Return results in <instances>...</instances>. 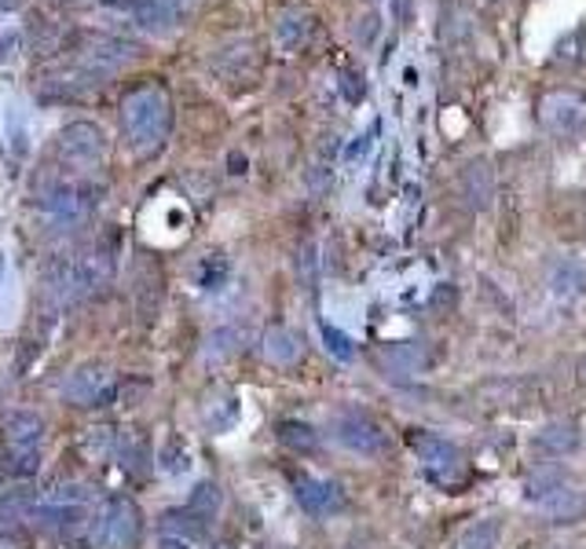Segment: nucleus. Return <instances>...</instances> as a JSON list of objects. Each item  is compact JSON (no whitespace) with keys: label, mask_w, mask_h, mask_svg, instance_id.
Masks as SVG:
<instances>
[{"label":"nucleus","mask_w":586,"mask_h":549,"mask_svg":"<svg viewBox=\"0 0 586 549\" xmlns=\"http://www.w3.org/2000/svg\"><path fill=\"white\" fill-rule=\"evenodd\" d=\"M498 542H503V520L484 517V520L466 523V528L455 535L451 549H498Z\"/></svg>","instance_id":"16"},{"label":"nucleus","mask_w":586,"mask_h":549,"mask_svg":"<svg viewBox=\"0 0 586 549\" xmlns=\"http://www.w3.org/2000/svg\"><path fill=\"white\" fill-rule=\"evenodd\" d=\"M330 436L345 447V451L364 455V458H381L385 447H389V432H385L367 410H341V415H334Z\"/></svg>","instance_id":"7"},{"label":"nucleus","mask_w":586,"mask_h":549,"mask_svg":"<svg viewBox=\"0 0 586 549\" xmlns=\"http://www.w3.org/2000/svg\"><path fill=\"white\" fill-rule=\"evenodd\" d=\"M121 129L136 154H155L169 140L172 103L161 84H140L121 103Z\"/></svg>","instance_id":"1"},{"label":"nucleus","mask_w":586,"mask_h":549,"mask_svg":"<svg viewBox=\"0 0 586 549\" xmlns=\"http://www.w3.org/2000/svg\"><path fill=\"white\" fill-rule=\"evenodd\" d=\"M579 443H583L579 426H576V421H568V418L546 421V426H543L539 432H535V440H532L535 451L546 455V458H565V455H576V451H579Z\"/></svg>","instance_id":"12"},{"label":"nucleus","mask_w":586,"mask_h":549,"mask_svg":"<svg viewBox=\"0 0 586 549\" xmlns=\"http://www.w3.org/2000/svg\"><path fill=\"white\" fill-rule=\"evenodd\" d=\"M525 502L546 523H579L586 517V491H579L554 469L535 472L525 488Z\"/></svg>","instance_id":"2"},{"label":"nucleus","mask_w":586,"mask_h":549,"mask_svg":"<svg viewBox=\"0 0 586 549\" xmlns=\"http://www.w3.org/2000/svg\"><path fill=\"white\" fill-rule=\"evenodd\" d=\"M301 356H305V341H301V333H297V330L271 327L265 333V359H268V363L294 367V363H301Z\"/></svg>","instance_id":"14"},{"label":"nucleus","mask_w":586,"mask_h":549,"mask_svg":"<svg viewBox=\"0 0 586 549\" xmlns=\"http://www.w3.org/2000/svg\"><path fill=\"white\" fill-rule=\"evenodd\" d=\"M579 381L586 385V359H583V363H579Z\"/></svg>","instance_id":"22"},{"label":"nucleus","mask_w":586,"mask_h":549,"mask_svg":"<svg viewBox=\"0 0 586 549\" xmlns=\"http://www.w3.org/2000/svg\"><path fill=\"white\" fill-rule=\"evenodd\" d=\"M539 118L550 132L572 136L586 124V96L572 92V89H554L550 96H543Z\"/></svg>","instance_id":"9"},{"label":"nucleus","mask_w":586,"mask_h":549,"mask_svg":"<svg viewBox=\"0 0 586 549\" xmlns=\"http://www.w3.org/2000/svg\"><path fill=\"white\" fill-rule=\"evenodd\" d=\"M294 498L297 506L305 509L308 517L316 520H327V517H338L348 509V495L338 480L330 477H297L294 480Z\"/></svg>","instance_id":"8"},{"label":"nucleus","mask_w":586,"mask_h":549,"mask_svg":"<svg viewBox=\"0 0 586 549\" xmlns=\"http://www.w3.org/2000/svg\"><path fill=\"white\" fill-rule=\"evenodd\" d=\"M279 33H282V41L297 48V44H305V37H308V19L305 16H286L279 22Z\"/></svg>","instance_id":"19"},{"label":"nucleus","mask_w":586,"mask_h":549,"mask_svg":"<svg viewBox=\"0 0 586 549\" xmlns=\"http://www.w3.org/2000/svg\"><path fill=\"white\" fill-rule=\"evenodd\" d=\"M132 59H136L132 41H125V37H115V33H89L78 48L73 70H78V81L85 84H103L129 67Z\"/></svg>","instance_id":"3"},{"label":"nucleus","mask_w":586,"mask_h":549,"mask_svg":"<svg viewBox=\"0 0 586 549\" xmlns=\"http://www.w3.org/2000/svg\"><path fill=\"white\" fill-rule=\"evenodd\" d=\"M410 447H415V455L421 461V472L440 483V488H458V483L466 480V455L463 447L451 443L447 436H436V432H418L415 440H410Z\"/></svg>","instance_id":"5"},{"label":"nucleus","mask_w":586,"mask_h":549,"mask_svg":"<svg viewBox=\"0 0 586 549\" xmlns=\"http://www.w3.org/2000/svg\"><path fill=\"white\" fill-rule=\"evenodd\" d=\"M37 209H41V217H44L48 228L73 231V228H81V223L92 217L96 191L89 183H81V180H59V183H52L41 194Z\"/></svg>","instance_id":"4"},{"label":"nucleus","mask_w":586,"mask_h":549,"mask_svg":"<svg viewBox=\"0 0 586 549\" xmlns=\"http://www.w3.org/2000/svg\"><path fill=\"white\" fill-rule=\"evenodd\" d=\"M381 363L396 370V378H404V373H418L421 367H426V359H421L415 345H396V348H389V352H381Z\"/></svg>","instance_id":"17"},{"label":"nucleus","mask_w":586,"mask_h":549,"mask_svg":"<svg viewBox=\"0 0 586 549\" xmlns=\"http://www.w3.org/2000/svg\"><path fill=\"white\" fill-rule=\"evenodd\" d=\"M136 535H140V509H136L129 498H118V502L107 506V513L99 517V539L107 546H132Z\"/></svg>","instance_id":"10"},{"label":"nucleus","mask_w":586,"mask_h":549,"mask_svg":"<svg viewBox=\"0 0 586 549\" xmlns=\"http://www.w3.org/2000/svg\"><path fill=\"white\" fill-rule=\"evenodd\" d=\"M129 16L136 19V27H143L147 33H166L180 22L183 4L180 0H125Z\"/></svg>","instance_id":"11"},{"label":"nucleus","mask_w":586,"mask_h":549,"mask_svg":"<svg viewBox=\"0 0 586 549\" xmlns=\"http://www.w3.org/2000/svg\"><path fill=\"white\" fill-rule=\"evenodd\" d=\"M279 440L290 447V451L308 455V451H316V447H319V432L311 429V426H305V421H282V426H279Z\"/></svg>","instance_id":"18"},{"label":"nucleus","mask_w":586,"mask_h":549,"mask_svg":"<svg viewBox=\"0 0 586 549\" xmlns=\"http://www.w3.org/2000/svg\"><path fill=\"white\" fill-rule=\"evenodd\" d=\"M458 194H463V202L469 209H477V213H484V209L491 206L495 198V172L488 161H469V166L463 169V177H458Z\"/></svg>","instance_id":"13"},{"label":"nucleus","mask_w":586,"mask_h":549,"mask_svg":"<svg viewBox=\"0 0 586 549\" xmlns=\"http://www.w3.org/2000/svg\"><path fill=\"white\" fill-rule=\"evenodd\" d=\"M158 549H191V542L180 539V535H177V539H172V535H166V539L158 542Z\"/></svg>","instance_id":"21"},{"label":"nucleus","mask_w":586,"mask_h":549,"mask_svg":"<svg viewBox=\"0 0 586 549\" xmlns=\"http://www.w3.org/2000/svg\"><path fill=\"white\" fill-rule=\"evenodd\" d=\"M56 154L70 172H92L107 158V136L92 121H73L56 136Z\"/></svg>","instance_id":"6"},{"label":"nucleus","mask_w":586,"mask_h":549,"mask_svg":"<svg viewBox=\"0 0 586 549\" xmlns=\"http://www.w3.org/2000/svg\"><path fill=\"white\" fill-rule=\"evenodd\" d=\"M322 333H327V341H334V352H338L341 359H348V356H352V352H348V341H345V337L338 333V330H322Z\"/></svg>","instance_id":"20"},{"label":"nucleus","mask_w":586,"mask_h":549,"mask_svg":"<svg viewBox=\"0 0 586 549\" xmlns=\"http://www.w3.org/2000/svg\"><path fill=\"white\" fill-rule=\"evenodd\" d=\"M110 392H115V381H110V373L103 370H81L73 373V385H70V396L81 399L85 407H103Z\"/></svg>","instance_id":"15"}]
</instances>
